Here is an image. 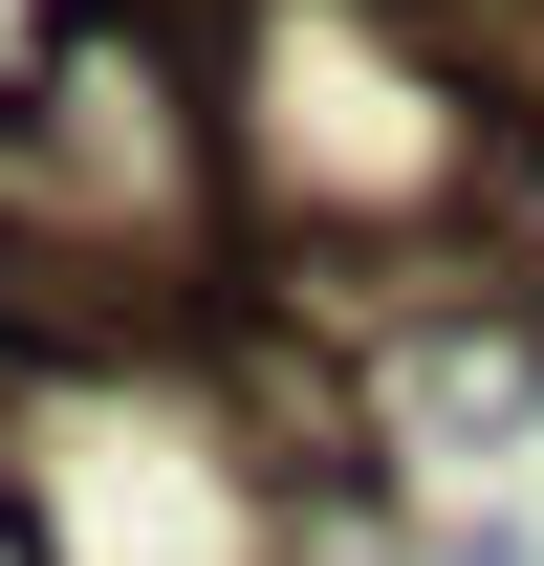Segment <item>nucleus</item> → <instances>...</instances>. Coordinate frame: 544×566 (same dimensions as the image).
I'll return each instance as SVG.
<instances>
[{"instance_id": "f257e3e1", "label": "nucleus", "mask_w": 544, "mask_h": 566, "mask_svg": "<svg viewBox=\"0 0 544 566\" xmlns=\"http://www.w3.org/2000/svg\"><path fill=\"white\" fill-rule=\"evenodd\" d=\"M218 153H240L283 218H458L479 197V66L414 0H262Z\"/></svg>"}, {"instance_id": "f03ea898", "label": "nucleus", "mask_w": 544, "mask_h": 566, "mask_svg": "<svg viewBox=\"0 0 544 566\" xmlns=\"http://www.w3.org/2000/svg\"><path fill=\"white\" fill-rule=\"evenodd\" d=\"M218 197V109H197V44L153 22H44L22 87H0V240H66V262H175Z\"/></svg>"}, {"instance_id": "7ed1b4c3", "label": "nucleus", "mask_w": 544, "mask_h": 566, "mask_svg": "<svg viewBox=\"0 0 544 566\" xmlns=\"http://www.w3.org/2000/svg\"><path fill=\"white\" fill-rule=\"evenodd\" d=\"M393 415H414V458H479L501 415H544V305H414L393 327Z\"/></svg>"}, {"instance_id": "20e7f679", "label": "nucleus", "mask_w": 544, "mask_h": 566, "mask_svg": "<svg viewBox=\"0 0 544 566\" xmlns=\"http://www.w3.org/2000/svg\"><path fill=\"white\" fill-rule=\"evenodd\" d=\"M87 22H153V44H240L262 0H87Z\"/></svg>"}, {"instance_id": "39448f33", "label": "nucleus", "mask_w": 544, "mask_h": 566, "mask_svg": "<svg viewBox=\"0 0 544 566\" xmlns=\"http://www.w3.org/2000/svg\"><path fill=\"white\" fill-rule=\"evenodd\" d=\"M0 566H66V545H44V501H22V480H0Z\"/></svg>"}]
</instances>
